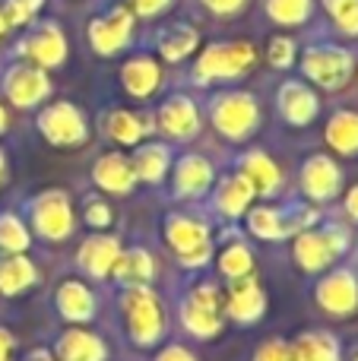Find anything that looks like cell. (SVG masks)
Returning a JSON list of instances; mask_svg holds the SVG:
<instances>
[{
    "label": "cell",
    "mask_w": 358,
    "mask_h": 361,
    "mask_svg": "<svg viewBox=\"0 0 358 361\" xmlns=\"http://www.w3.org/2000/svg\"><path fill=\"white\" fill-rule=\"evenodd\" d=\"M257 61V51L247 42H222L209 44L194 63V80L197 82H213V80H235L245 76Z\"/></svg>",
    "instance_id": "6da1fadb"
},
{
    "label": "cell",
    "mask_w": 358,
    "mask_h": 361,
    "mask_svg": "<svg viewBox=\"0 0 358 361\" xmlns=\"http://www.w3.org/2000/svg\"><path fill=\"white\" fill-rule=\"evenodd\" d=\"M209 118H213L216 130L222 137L235 140H247L260 124V108L257 99L247 92H226V95H216L213 105H209Z\"/></svg>",
    "instance_id": "7a4b0ae2"
},
{
    "label": "cell",
    "mask_w": 358,
    "mask_h": 361,
    "mask_svg": "<svg viewBox=\"0 0 358 361\" xmlns=\"http://www.w3.org/2000/svg\"><path fill=\"white\" fill-rule=\"evenodd\" d=\"M165 238H168V247L175 250L178 263L187 269L206 267V260L213 257L209 228L190 216H168V222H165Z\"/></svg>",
    "instance_id": "3957f363"
},
{
    "label": "cell",
    "mask_w": 358,
    "mask_h": 361,
    "mask_svg": "<svg viewBox=\"0 0 358 361\" xmlns=\"http://www.w3.org/2000/svg\"><path fill=\"white\" fill-rule=\"evenodd\" d=\"M124 317H127V330L130 339L137 345H156L165 333V317H162V305L149 288H127L124 295Z\"/></svg>",
    "instance_id": "277c9868"
},
{
    "label": "cell",
    "mask_w": 358,
    "mask_h": 361,
    "mask_svg": "<svg viewBox=\"0 0 358 361\" xmlns=\"http://www.w3.org/2000/svg\"><path fill=\"white\" fill-rule=\"evenodd\" d=\"M352 67H355L352 54L342 48H333V44L308 48L302 57V73L323 89H342L349 82V76H352Z\"/></svg>",
    "instance_id": "5b68a950"
},
{
    "label": "cell",
    "mask_w": 358,
    "mask_h": 361,
    "mask_svg": "<svg viewBox=\"0 0 358 361\" xmlns=\"http://www.w3.org/2000/svg\"><path fill=\"white\" fill-rule=\"evenodd\" d=\"M29 222L48 241H63L73 231V209L63 190H44L29 203Z\"/></svg>",
    "instance_id": "8992f818"
},
{
    "label": "cell",
    "mask_w": 358,
    "mask_h": 361,
    "mask_svg": "<svg viewBox=\"0 0 358 361\" xmlns=\"http://www.w3.org/2000/svg\"><path fill=\"white\" fill-rule=\"evenodd\" d=\"M38 130L48 143L54 146H80L86 143L89 130H86V118L76 105L70 102H54L38 114Z\"/></svg>",
    "instance_id": "52a82bcc"
},
{
    "label": "cell",
    "mask_w": 358,
    "mask_h": 361,
    "mask_svg": "<svg viewBox=\"0 0 358 361\" xmlns=\"http://www.w3.org/2000/svg\"><path fill=\"white\" fill-rule=\"evenodd\" d=\"M133 35V13L130 6H114L108 16H95L89 23V44L95 54L111 57L127 48Z\"/></svg>",
    "instance_id": "ba28073f"
},
{
    "label": "cell",
    "mask_w": 358,
    "mask_h": 361,
    "mask_svg": "<svg viewBox=\"0 0 358 361\" xmlns=\"http://www.w3.org/2000/svg\"><path fill=\"white\" fill-rule=\"evenodd\" d=\"M4 92L16 108H35L51 95V80L35 63H16L4 76Z\"/></svg>",
    "instance_id": "9c48e42d"
},
{
    "label": "cell",
    "mask_w": 358,
    "mask_h": 361,
    "mask_svg": "<svg viewBox=\"0 0 358 361\" xmlns=\"http://www.w3.org/2000/svg\"><path fill=\"white\" fill-rule=\"evenodd\" d=\"M19 54L29 57L35 67H61L67 57V38H63L57 23H42L38 29H32L29 35L19 42Z\"/></svg>",
    "instance_id": "30bf717a"
},
{
    "label": "cell",
    "mask_w": 358,
    "mask_h": 361,
    "mask_svg": "<svg viewBox=\"0 0 358 361\" xmlns=\"http://www.w3.org/2000/svg\"><path fill=\"white\" fill-rule=\"evenodd\" d=\"M317 305L333 317H349L358 311V279L349 269H333L317 282Z\"/></svg>",
    "instance_id": "8fae6325"
},
{
    "label": "cell",
    "mask_w": 358,
    "mask_h": 361,
    "mask_svg": "<svg viewBox=\"0 0 358 361\" xmlns=\"http://www.w3.org/2000/svg\"><path fill=\"white\" fill-rule=\"evenodd\" d=\"M302 187L311 200H317V203L333 200L342 187L340 165H336L330 156H311L308 162L302 165Z\"/></svg>",
    "instance_id": "7c38bea8"
},
{
    "label": "cell",
    "mask_w": 358,
    "mask_h": 361,
    "mask_svg": "<svg viewBox=\"0 0 358 361\" xmlns=\"http://www.w3.org/2000/svg\"><path fill=\"white\" fill-rule=\"evenodd\" d=\"M266 311V295L264 288L257 286V279L245 276V279H235L232 288H228V298H226V314L238 324H254L260 320Z\"/></svg>",
    "instance_id": "4fadbf2b"
},
{
    "label": "cell",
    "mask_w": 358,
    "mask_h": 361,
    "mask_svg": "<svg viewBox=\"0 0 358 361\" xmlns=\"http://www.w3.org/2000/svg\"><path fill=\"white\" fill-rule=\"evenodd\" d=\"M118 257H121L118 238L92 235V238H86V241H82L80 254H76V263H80V269L89 276V279H105V276L114 269Z\"/></svg>",
    "instance_id": "5bb4252c"
},
{
    "label": "cell",
    "mask_w": 358,
    "mask_h": 361,
    "mask_svg": "<svg viewBox=\"0 0 358 361\" xmlns=\"http://www.w3.org/2000/svg\"><path fill=\"white\" fill-rule=\"evenodd\" d=\"M159 127L175 140H190L200 130V111L187 95H171L162 108H159Z\"/></svg>",
    "instance_id": "9a60e30c"
},
{
    "label": "cell",
    "mask_w": 358,
    "mask_h": 361,
    "mask_svg": "<svg viewBox=\"0 0 358 361\" xmlns=\"http://www.w3.org/2000/svg\"><path fill=\"white\" fill-rule=\"evenodd\" d=\"M276 102H279V114H283L292 127H308L311 121L317 118V108H321L317 95L311 92L304 82H295V80L279 89Z\"/></svg>",
    "instance_id": "2e32d148"
},
{
    "label": "cell",
    "mask_w": 358,
    "mask_h": 361,
    "mask_svg": "<svg viewBox=\"0 0 358 361\" xmlns=\"http://www.w3.org/2000/svg\"><path fill=\"white\" fill-rule=\"evenodd\" d=\"M92 180L108 193H127L137 184V175H133V165L121 152H105L92 165Z\"/></svg>",
    "instance_id": "e0dca14e"
},
{
    "label": "cell",
    "mask_w": 358,
    "mask_h": 361,
    "mask_svg": "<svg viewBox=\"0 0 358 361\" xmlns=\"http://www.w3.org/2000/svg\"><path fill=\"white\" fill-rule=\"evenodd\" d=\"M213 184V165L203 156H181L175 165V193L178 197H200Z\"/></svg>",
    "instance_id": "ac0fdd59"
},
{
    "label": "cell",
    "mask_w": 358,
    "mask_h": 361,
    "mask_svg": "<svg viewBox=\"0 0 358 361\" xmlns=\"http://www.w3.org/2000/svg\"><path fill=\"white\" fill-rule=\"evenodd\" d=\"M57 361H105L108 349L95 333L86 330H67L54 345Z\"/></svg>",
    "instance_id": "d6986e66"
},
{
    "label": "cell",
    "mask_w": 358,
    "mask_h": 361,
    "mask_svg": "<svg viewBox=\"0 0 358 361\" xmlns=\"http://www.w3.org/2000/svg\"><path fill=\"white\" fill-rule=\"evenodd\" d=\"M57 311H61V317L70 320V324H86V320L95 317V298L82 282L67 279L57 288Z\"/></svg>",
    "instance_id": "ffe728a7"
},
{
    "label": "cell",
    "mask_w": 358,
    "mask_h": 361,
    "mask_svg": "<svg viewBox=\"0 0 358 361\" xmlns=\"http://www.w3.org/2000/svg\"><path fill=\"white\" fill-rule=\"evenodd\" d=\"M111 273L124 288H143L156 276V263H152V257L143 247H130V250H121Z\"/></svg>",
    "instance_id": "44dd1931"
},
{
    "label": "cell",
    "mask_w": 358,
    "mask_h": 361,
    "mask_svg": "<svg viewBox=\"0 0 358 361\" xmlns=\"http://www.w3.org/2000/svg\"><path fill=\"white\" fill-rule=\"evenodd\" d=\"M121 80H124V89L130 95L149 99V95L159 89V82H162V67H159L152 57H133V61L124 63Z\"/></svg>",
    "instance_id": "7402d4cb"
},
{
    "label": "cell",
    "mask_w": 358,
    "mask_h": 361,
    "mask_svg": "<svg viewBox=\"0 0 358 361\" xmlns=\"http://www.w3.org/2000/svg\"><path fill=\"white\" fill-rule=\"evenodd\" d=\"M295 260L302 269H308V273H317V269L330 267V263L336 260L333 247H330L327 235L323 231H302V235L295 238Z\"/></svg>",
    "instance_id": "603a6c76"
},
{
    "label": "cell",
    "mask_w": 358,
    "mask_h": 361,
    "mask_svg": "<svg viewBox=\"0 0 358 361\" xmlns=\"http://www.w3.org/2000/svg\"><path fill=\"white\" fill-rule=\"evenodd\" d=\"M238 169L241 175L251 180L254 193H260V197H273L279 190V169L266 152H247Z\"/></svg>",
    "instance_id": "cb8c5ba5"
},
{
    "label": "cell",
    "mask_w": 358,
    "mask_h": 361,
    "mask_svg": "<svg viewBox=\"0 0 358 361\" xmlns=\"http://www.w3.org/2000/svg\"><path fill=\"white\" fill-rule=\"evenodd\" d=\"M38 279L35 267L29 257L23 254H0V292L4 295H19L25 288H32Z\"/></svg>",
    "instance_id": "d4e9b609"
},
{
    "label": "cell",
    "mask_w": 358,
    "mask_h": 361,
    "mask_svg": "<svg viewBox=\"0 0 358 361\" xmlns=\"http://www.w3.org/2000/svg\"><path fill=\"white\" fill-rule=\"evenodd\" d=\"M289 349H292V361H340V343H336V336H330L323 330L304 333Z\"/></svg>",
    "instance_id": "484cf974"
},
{
    "label": "cell",
    "mask_w": 358,
    "mask_h": 361,
    "mask_svg": "<svg viewBox=\"0 0 358 361\" xmlns=\"http://www.w3.org/2000/svg\"><path fill=\"white\" fill-rule=\"evenodd\" d=\"M168 165H171V152L168 146L162 143H146L137 149L133 156V175L146 184H159L165 175H168Z\"/></svg>",
    "instance_id": "4316f807"
},
{
    "label": "cell",
    "mask_w": 358,
    "mask_h": 361,
    "mask_svg": "<svg viewBox=\"0 0 358 361\" xmlns=\"http://www.w3.org/2000/svg\"><path fill=\"white\" fill-rule=\"evenodd\" d=\"M251 200H254V187H251V180L241 175V171L222 180L219 193H216V206H219L226 216H232V219L245 216L247 206H251Z\"/></svg>",
    "instance_id": "83f0119b"
},
{
    "label": "cell",
    "mask_w": 358,
    "mask_h": 361,
    "mask_svg": "<svg viewBox=\"0 0 358 361\" xmlns=\"http://www.w3.org/2000/svg\"><path fill=\"white\" fill-rule=\"evenodd\" d=\"M327 143L340 156H358V114L355 111H336L327 121Z\"/></svg>",
    "instance_id": "f1b7e54d"
},
{
    "label": "cell",
    "mask_w": 358,
    "mask_h": 361,
    "mask_svg": "<svg viewBox=\"0 0 358 361\" xmlns=\"http://www.w3.org/2000/svg\"><path fill=\"white\" fill-rule=\"evenodd\" d=\"M181 324H184V330L194 333V336L213 339V336H219V330H222V314L213 311V307H203L200 301H194L187 295V301H184V307H181Z\"/></svg>",
    "instance_id": "f546056e"
},
{
    "label": "cell",
    "mask_w": 358,
    "mask_h": 361,
    "mask_svg": "<svg viewBox=\"0 0 358 361\" xmlns=\"http://www.w3.org/2000/svg\"><path fill=\"white\" fill-rule=\"evenodd\" d=\"M159 54L165 61H184L187 54H194L197 44H200V35L190 25H168V29L159 32Z\"/></svg>",
    "instance_id": "4dcf8cb0"
},
{
    "label": "cell",
    "mask_w": 358,
    "mask_h": 361,
    "mask_svg": "<svg viewBox=\"0 0 358 361\" xmlns=\"http://www.w3.org/2000/svg\"><path fill=\"white\" fill-rule=\"evenodd\" d=\"M247 228L251 235L264 238V241H279V238L292 235L289 222L279 209H270V206H257V209H247Z\"/></svg>",
    "instance_id": "1f68e13d"
},
{
    "label": "cell",
    "mask_w": 358,
    "mask_h": 361,
    "mask_svg": "<svg viewBox=\"0 0 358 361\" xmlns=\"http://www.w3.org/2000/svg\"><path fill=\"white\" fill-rule=\"evenodd\" d=\"M101 127H105L108 137L118 140V143H124V146H137L140 137L146 133L143 121L130 111H108L105 118H101Z\"/></svg>",
    "instance_id": "d6a6232c"
},
{
    "label": "cell",
    "mask_w": 358,
    "mask_h": 361,
    "mask_svg": "<svg viewBox=\"0 0 358 361\" xmlns=\"http://www.w3.org/2000/svg\"><path fill=\"white\" fill-rule=\"evenodd\" d=\"M29 247V228L19 216L4 212L0 216V254H23Z\"/></svg>",
    "instance_id": "836d02e7"
},
{
    "label": "cell",
    "mask_w": 358,
    "mask_h": 361,
    "mask_svg": "<svg viewBox=\"0 0 358 361\" xmlns=\"http://www.w3.org/2000/svg\"><path fill=\"white\" fill-rule=\"evenodd\" d=\"M266 13L276 25H302L311 16V0H266Z\"/></svg>",
    "instance_id": "e575fe53"
},
{
    "label": "cell",
    "mask_w": 358,
    "mask_h": 361,
    "mask_svg": "<svg viewBox=\"0 0 358 361\" xmlns=\"http://www.w3.org/2000/svg\"><path fill=\"white\" fill-rule=\"evenodd\" d=\"M219 269L226 279H245V276H251L254 269V257L251 250L245 247V244H228L226 250L219 254Z\"/></svg>",
    "instance_id": "d590c367"
},
{
    "label": "cell",
    "mask_w": 358,
    "mask_h": 361,
    "mask_svg": "<svg viewBox=\"0 0 358 361\" xmlns=\"http://www.w3.org/2000/svg\"><path fill=\"white\" fill-rule=\"evenodd\" d=\"M323 6L346 35H358V0H323Z\"/></svg>",
    "instance_id": "8d00e7d4"
},
{
    "label": "cell",
    "mask_w": 358,
    "mask_h": 361,
    "mask_svg": "<svg viewBox=\"0 0 358 361\" xmlns=\"http://www.w3.org/2000/svg\"><path fill=\"white\" fill-rule=\"evenodd\" d=\"M44 0H4L0 13H4V23L6 25H23L42 10Z\"/></svg>",
    "instance_id": "74e56055"
},
{
    "label": "cell",
    "mask_w": 358,
    "mask_h": 361,
    "mask_svg": "<svg viewBox=\"0 0 358 361\" xmlns=\"http://www.w3.org/2000/svg\"><path fill=\"white\" fill-rule=\"evenodd\" d=\"M266 61H270L273 67H292V61H295V42H292L289 35L270 38V48H266Z\"/></svg>",
    "instance_id": "f35d334b"
},
{
    "label": "cell",
    "mask_w": 358,
    "mask_h": 361,
    "mask_svg": "<svg viewBox=\"0 0 358 361\" xmlns=\"http://www.w3.org/2000/svg\"><path fill=\"white\" fill-rule=\"evenodd\" d=\"M86 225H92V228H108V225H111V209H108V203L89 200L86 203Z\"/></svg>",
    "instance_id": "ab89813d"
},
{
    "label": "cell",
    "mask_w": 358,
    "mask_h": 361,
    "mask_svg": "<svg viewBox=\"0 0 358 361\" xmlns=\"http://www.w3.org/2000/svg\"><path fill=\"white\" fill-rule=\"evenodd\" d=\"M254 361H292V349L285 343H264L257 349V355H254Z\"/></svg>",
    "instance_id": "60d3db41"
},
{
    "label": "cell",
    "mask_w": 358,
    "mask_h": 361,
    "mask_svg": "<svg viewBox=\"0 0 358 361\" xmlns=\"http://www.w3.org/2000/svg\"><path fill=\"white\" fill-rule=\"evenodd\" d=\"M130 4V13H137V16H159V13L168 10L171 0H127Z\"/></svg>",
    "instance_id": "b9f144b4"
},
{
    "label": "cell",
    "mask_w": 358,
    "mask_h": 361,
    "mask_svg": "<svg viewBox=\"0 0 358 361\" xmlns=\"http://www.w3.org/2000/svg\"><path fill=\"white\" fill-rule=\"evenodd\" d=\"M206 10L219 13V16H228V13H238L241 6H245V0H200Z\"/></svg>",
    "instance_id": "7bdbcfd3"
},
{
    "label": "cell",
    "mask_w": 358,
    "mask_h": 361,
    "mask_svg": "<svg viewBox=\"0 0 358 361\" xmlns=\"http://www.w3.org/2000/svg\"><path fill=\"white\" fill-rule=\"evenodd\" d=\"M156 361H197V358L190 355L187 349H181V345H168V349H165Z\"/></svg>",
    "instance_id": "ee69618b"
},
{
    "label": "cell",
    "mask_w": 358,
    "mask_h": 361,
    "mask_svg": "<svg viewBox=\"0 0 358 361\" xmlns=\"http://www.w3.org/2000/svg\"><path fill=\"white\" fill-rule=\"evenodd\" d=\"M13 336L6 330H0V361H10V355H13Z\"/></svg>",
    "instance_id": "f6af8a7d"
},
{
    "label": "cell",
    "mask_w": 358,
    "mask_h": 361,
    "mask_svg": "<svg viewBox=\"0 0 358 361\" xmlns=\"http://www.w3.org/2000/svg\"><path fill=\"white\" fill-rule=\"evenodd\" d=\"M346 209H349V216L358 222V187H352V190L346 193Z\"/></svg>",
    "instance_id": "bcb514c9"
},
{
    "label": "cell",
    "mask_w": 358,
    "mask_h": 361,
    "mask_svg": "<svg viewBox=\"0 0 358 361\" xmlns=\"http://www.w3.org/2000/svg\"><path fill=\"white\" fill-rule=\"evenodd\" d=\"M25 361H54V355H51V352H44V349H35Z\"/></svg>",
    "instance_id": "7dc6e473"
},
{
    "label": "cell",
    "mask_w": 358,
    "mask_h": 361,
    "mask_svg": "<svg viewBox=\"0 0 358 361\" xmlns=\"http://www.w3.org/2000/svg\"><path fill=\"white\" fill-rule=\"evenodd\" d=\"M6 124H10V121H6V111H4V105H0V133L6 130Z\"/></svg>",
    "instance_id": "c3c4849f"
},
{
    "label": "cell",
    "mask_w": 358,
    "mask_h": 361,
    "mask_svg": "<svg viewBox=\"0 0 358 361\" xmlns=\"http://www.w3.org/2000/svg\"><path fill=\"white\" fill-rule=\"evenodd\" d=\"M4 32H6V23H4V13H0V38H4Z\"/></svg>",
    "instance_id": "681fc988"
},
{
    "label": "cell",
    "mask_w": 358,
    "mask_h": 361,
    "mask_svg": "<svg viewBox=\"0 0 358 361\" xmlns=\"http://www.w3.org/2000/svg\"><path fill=\"white\" fill-rule=\"evenodd\" d=\"M0 171H4V152H0Z\"/></svg>",
    "instance_id": "f907efd6"
},
{
    "label": "cell",
    "mask_w": 358,
    "mask_h": 361,
    "mask_svg": "<svg viewBox=\"0 0 358 361\" xmlns=\"http://www.w3.org/2000/svg\"><path fill=\"white\" fill-rule=\"evenodd\" d=\"M355 361H358V355H355Z\"/></svg>",
    "instance_id": "816d5d0a"
}]
</instances>
